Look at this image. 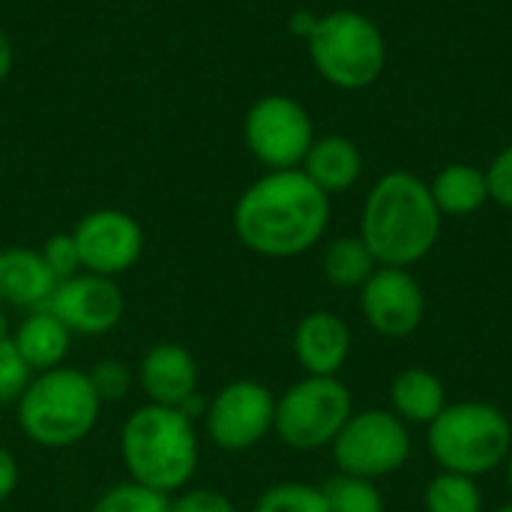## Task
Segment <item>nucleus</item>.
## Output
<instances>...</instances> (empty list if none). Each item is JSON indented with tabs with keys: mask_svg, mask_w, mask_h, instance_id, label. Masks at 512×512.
<instances>
[{
	"mask_svg": "<svg viewBox=\"0 0 512 512\" xmlns=\"http://www.w3.org/2000/svg\"><path fill=\"white\" fill-rule=\"evenodd\" d=\"M237 240L261 258L285 261L315 249L330 228V195L300 168L267 171L234 204Z\"/></svg>",
	"mask_w": 512,
	"mask_h": 512,
	"instance_id": "f257e3e1",
	"label": "nucleus"
},
{
	"mask_svg": "<svg viewBox=\"0 0 512 512\" xmlns=\"http://www.w3.org/2000/svg\"><path fill=\"white\" fill-rule=\"evenodd\" d=\"M441 222L429 183L411 171H390L366 195L360 237L378 267L411 270L435 249Z\"/></svg>",
	"mask_w": 512,
	"mask_h": 512,
	"instance_id": "f03ea898",
	"label": "nucleus"
},
{
	"mask_svg": "<svg viewBox=\"0 0 512 512\" xmlns=\"http://www.w3.org/2000/svg\"><path fill=\"white\" fill-rule=\"evenodd\" d=\"M120 462L132 483L165 498L189 489L201 462L195 420L180 408L144 402L120 426Z\"/></svg>",
	"mask_w": 512,
	"mask_h": 512,
	"instance_id": "7ed1b4c3",
	"label": "nucleus"
},
{
	"mask_svg": "<svg viewBox=\"0 0 512 512\" xmlns=\"http://www.w3.org/2000/svg\"><path fill=\"white\" fill-rule=\"evenodd\" d=\"M102 414L87 369L57 366L36 372L24 396L15 402V423L21 435L42 450H69L90 438Z\"/></svg>",
	"mask_w": 512,
	"mask_h": 512,
	"instance_id": "20e7f679",
	"label": "nucleus"
},
{
	"mask_svg": "<svg viewBox=\"0 0 512 512\" xmlns=\"http://www.w3.org/2000/svg\"><path fill=\"white\" fill-rule=\"evenodd\" d=\"M426 447L438 471L480 480L504 468L512 450V420L489 402H450L426 426Z\"/></svg>",
	"mask_w": 512,
	"mask_h": 512,
	"instance_id": "39448f33",
	"label": "nucleus"
},
{
	"mask_svg": "<svg viewBox=\"0 0 512 512\" xmlns=\"http://www.w3.org/2000/svg\"><path fill=\"white\" fill-rule=\"evenodd\" d=\"M306 42L315 72L339 90H366L387 66V42L381 27L357 9L318 15Z\"/></svg>",
	"mask_w": 512,
	"mask_h": 512,
	"instance_id": "423d86ee",
	"label": "nucleus"
},
{
	"mask_svg": "<svg viewBox=\"0 0 512 512\" xmlns=\"http://www.w3.org/2000/svg\"><path fill=\"white\" fill-rule=\"evenodd\" d=\"M351 414L354 396L342 378L303 375L282 396H276L273 435L288 450L315 453L336 441Z\"/></svg>",
	"mask_w": 512,
	"mask_h": 512,
	"instance_id": "0eeeda50",
	"label": "nucleus"
},
{
	"mask_svg": "<svg viewBox=\"0 0 512 512\" xmlns=\"http://www.w3.org/2000/svg\"><path fill=\"white\" fill-rule=\"evenodd\" d=\"M411 453V432L390 408L354 411L336 435V441L330 444L336 474H351L375 483L381 477L402 471Z\"/></svg>",
	"mask_w": 512,
	"mask_h": 512,
	"instance_id": "6e6552de",
	"label": "nucleus"
},
{
	"mask_svg": "<svg viewBox=\"0 0 512 512\" xmlns=\"http://www.w3.org/2000/svg\"><path fill=\"white\" fill-rule=\"evenodd\" d=\"M276 396L267 384L255 378L228 381L216 396L207 399L201 417L207 441L222 453L255 450L267 435H273Z\"/></svg>",
	"mask_w": 512,
	"mask_h": 512,
	"instance_id": "1a4fd4ad",
	"label": "nucleus"
},
{
	"mask_svg": "<svg viewBox=\"0 0 512 512\" xmlns=\"http://www.w3.org/2000/svg\"><path fill=\"white\" fill-rule=\"evenodd\" d=\"M243 141L267 171H288L303 165L315 141V126L297 99L270 93L246 111Z\"/></svg>",
	"mask_w": 512,
	"mask_h": 512,
	"instance_id": "9d476101",
	"label": "nucleus"
},
{
	"mask_svg": "<svg viewBox=\"0 0 512 512\" xmlns=\"http://www.w3.org/2000/svg\"><path fill=\"white\" fill-rule=\"evenodd\" d=\"M72 240L78 246L81 270L108 279L129 273L144 255V228L135 216L114 207L87 213L72 228Z\"/></svg>",
	"mask_w": 512,
	"mask_h": 512,
	"instance_id": "9b49d317",
	"label": "nucleus"
},
{
	"mask_svg": "<svg viewBox=\"0 0 512 512\" xmlns=\"http://www.w3.org/2000/svg\"><path fill=\"white\" fill-rule=\"evenodd\" d=\"M45 309H51L72 336H108L123 324L126 297L117 279L96 276V273H75L57 282L54 294L48 297Z\"/></svg>",
	"mask_w": 512,
	"mask_h": 512,
	"instance_id": "f8f14e48",
	"label": "nucleus"
},
{
	"mask_svg": "<svg viewBox=\"0 0 512 512\" xmlns=\"http://www.w3.org/2000/svg\"><path fill=\"white\" fill-rule=\"evenodd\" d=\"M360 312L369 330L384 339H408L423 327L426 294L405 267H378L360 288Z\"/></svg>",
	"mask_w": 512,
	"mask_h": 512,
	"instance_id": "ddd939ff",
	"label": "nucleus"
},
{
	"mask_svg": "<svg viewBox=\"0 0 512 512\" xmlns=\"http://www.w3.org/2000/svg\"><path fill=\"white\" fill-rule=\"evenodd\" d=\"M201 384V369L192 351L180 342H156L135 366V387L150 405L183 408Z\"/></svg>",
	"mask_w": 512,
	"mask_h": 512,
	"instance_id": "4468645a",
	"label": "nucleus"
},
{
	"mask_svg": "<svg viewBox=\"0 0 512 512\" xmlns=\"http://www.w3.org/2000/svg\"><path fill=\"white\" fill-rule=\"evenodd\" d=\"M291 348L306 375L339 378V372L345 369V363L351 357L354 336L342 315H336L330 309H315L297 321Z\"/></svg>",
	"mask_w": 512,
	"mask_h": 512,
	"instance_id": "2eb2a0df",
	"label": "nucleus"
},
{
	"mask_svg": "<svg viewBox=\"0 0 512 512\" xmlns=\"http://www.w3.org/2000/svg\"><path fill=\"white\" fill-rule=\"evenodd\" d=\"M57 279L39 249L6 246L0 249V306L33 312L48 303Z\"/></svg>",
	"mask_w": 512,
	"mask_h": 512,
	"instance_id": "dca6fc26",
	"label": "nucleus"
},
{
	"mask_svg": "<svg viewBox=\"0 0 512 512\" xmlns=\"http://www.w3.org/2000/svg\"><path fill=\"white\" fill-rule=\"evenodd\" d=\"M72 333L51 309H33L27 312L9 333V342L21 354V360L36 372H48L57 366H66V357L72 351Z\"/></svg>",
	"mask_w": 512,
	"mask_h": 512,
	"instance_id": "f3484780",
	"label": "nucleus"
},
{
	"mask_svg": "<svg viewBox=\"0 0 512 512\" xmlns=\"http://www.w3.org/2000/svg\"><path fill=\"white\" fill-rule=\"evenodd\" d=\"M300 171L324 192V195H342L348 192L360 174H363V153L360 147L345 135H324L315 138Z\"/></svg>",
	"mask_w": 512,
	"mask_h": 512,
	"instance_id": "a211bd4d",
	"label": "nucleus"
},
{
	"mask_svg": "<svg viewBox=\"0 0 512 512\" xmlns=\"http://www.w3.org/2000/svg\"><path fill=\"white\" fill-rule=\"evenodd\" d=\"M447 405V387L432 369L408 366L390 384V411L405 426H429Z\"/></svg>",
	"mask_w": 512,
	"mask_h": 512,
	"instance_id": "6ab92c4d",
	"label": "nucleus"
},
{
	"mask_svg": "<svg viewBox=\"0 0 512 512\" xmlns=\"http://www.w3.org/2000/svg\"><path fill=\"white\" fill-rule=\"evenodd\" d=\"M432 201L441 210V216H474L477 210H483L489 204V180L483 168L465 165V162H453L444 171L435 174V180L429 183Z\"/></svg>",
	"mask_w": 512,
	"mask_h": 512,
	"instance_id": "aec40b11",
	"label": "nucleus"
},
{
	"mask_svg": "<svg viewBox=\"0 0 512 512\" xmlns=\"http://www.w3.org/2000/svg\"><path fill=\"white\" fill-rule=\"evenodd\" d=\"M321 270L333 288L360 291L369 282V276L378 270V261L372 258L363 237L351 234V237H336L333 243H327L324 258H321Z\"/></svg>",
	"mask_w": 512,
	"mask_h": 512,
	"instance_id": "412c9836",
	"label": "nucleus"
},
{
	"mask_svg": "<svg viewBox=\"0 0 512 512\" xmlns=\"http://www.w3.org/2000/svg\"><path fill=\"white\" fill-rule=\"evenodd\" d=\"M426 512H483V489L474 477L438 471L423 492Z\"/></svg>",
	"mask_w": 512,
	"mask_h": 512,
	"instance_id": "4be33fe9",
	"label": "nucleus"
},
{
	"mask_svg": "<svg viewBox=\"0 0 512 512\" xmlns=\"http://www.w3.org/2000/svg\"><path fill=\"white\" fill-rule=\"evenodd\" d=\"M321 489H324L330 512H387L384 495L375 486V480L333 474Z\"/></svg>",
	"mask_w": 512,
	"mask_h": 512,
	"instance_id": "5701e85b",
	"label": "nucleus"
},
{
	"mask_svg": "<svg viewBox=\"0 0 512 512\" xmlns=\"http://www.w3.org/2000/svg\"><path fill=\"white\" fill-rule=\"evenodd\" d=\"M252 512H330L324 489L303 480H282L267 486Z\"/></svg>",
	"mask_w": 512,
	"mask_h": 512,
	"instance_id": "b1692460",
	"label": "nucleus"
},
{
	"mask_svg": "<svg viewBox=\"0 0 512 512\" xmlns=\"http://www.w3.org/2000/svg\"><path fill=\"white\" fill-rule=\"evenodd\" d=\"M168 501L171 498H165L153 489H144L132 480H123V483L108 486L93 501L90 512H168Z\"/></svg>",
	"mask_w": 512,
	"mask_h": 512,
	"instance_id": "393cba45",
	"label": "nucleus"
},
{
	"mask_svg": "<svg viewBox=\"0 0 512 512\" xmlns=\"http://www.w3.org/2000/svg\"><path fill=\"white\" fill-rule=\"evenodd\" d=\"M87 378L96 390V396L102 399V405L108 402H120L135 390V369L123 360H99L87 369Z\"/></svg>",
	"mask_w": 512,
	"mask_h": 512,
	"instance_id": "a878e982",
	"label": "nucleus"
},
{
	"mask_svg": "<svg viewBox=\"0 0 512 512\" xmlns=\"http://www.w3.org/2000/svg\"><path fill=\"white\" fill-rule=\"evenodd\" d=\"M33 381V369L21 360L9 339L0 342V405H12L24 396L27 384Z\"/></svg>",
	"mask_w": 512,
	"mask_h": 512,
	"instance_id": "bb28decb",
	"label": "nucleus"
},
{
	"mask_svg": "<svg viewBox=\"0 0 512 512\" xmlns=\"http://www.w3.org/2000/svg\"><path fill=\"white\" fill-rule=\"evenodd\" d=\"M39 252H42V258H45V264H48V270L54 273L57 282L81 273V258H78V246H75L72 234H54V237H48L39 246Z\"/></svg>",
	"mask_w": 512,
	"mask_h": 512,
	"instance_id": "cd10ccee",
	"label": "nucleus"
},
{
	"mask_svg": "<svg viewBox=\"0 0 512 512\" xmlns=\"http://www.w3.org/2000/svg\"><path fill=\"white\" fill-rule=\"evenodd\" d=\"M168 512H237L234 501L216 489H204V486H189L177 495H171Z\"/></svg>",
	"mask_w": 512,
	"mask_h": 512,
	"instance_id": "c85d7f7f",
	"label": "nucleus"
},
{
	"mask_svg": "<svg viewBox=\"0 0 512 512\" xmlns=\"http://www.w3.org/2000/svg\"><path fill=\"white\" fill-rule=\"evenodd\" d=\"M486 180H489V201H495L504 210H512V144H507L492 159V165L486 168Z\"/></svg>",
	"mask_w": 512,
	"mask_h": 512,
	"instance_id": "c756f323",
	"label": "nucleus"
},
{
	"mask_svg": "<svg viewBox=\"0 0 512 512\" xmlns=\"http://www.w3.org/2000/svg\"><path fill=\"white\" fill-rule=\"evenodd\" d=\"M18 483H21V468H18V459L12 450L0 447V507L18 492Z\"/></svg>",
	"mask_w": 512,
	"mask_h": 512,
	"instance_id": "7c9ffc66",
	"label": "nucleus"
},
{
	"mask_svg": "<svg viewBox=\"0 0 512 512\" xmlns=\"http://www.w3.org/2000/svg\"><path fill=\"white\" fill-rule=\"evenodd\" d=\"M12 63H15L12 39H9V33L0 27V81H3V78H9V72H12Z\"/></svg>",
	"mask_w": 512,
	"mask_h": 512,
	"instance_id": "2f4dec72",
	"label": "nucleus"
},
{
	"mask_svg": "<svg viewBox=\"0 0 512 512\" xmlns=\"http://www.w3.org/2000/svg\"><path fill=\"white\" fill-rule=\"evenodd\" d=\"M315 21H318V15H312V12H297L294 21H291V30L309 39V33L315 30Z\"/></svg>",
	"mask_w": 512,
	"mask_h": 512,
	"instance_id": "473e14b6",
	"label": "nucleus"
},
{
	"mask_svg": "<svg viewBox=\"0 0 512 512\" xmlns=\"http://www.w3.org/2000/svg\"><path fill=\"white\" fill-rule=\"evenodd\" d=\"M12 333V324H9V315H6V306H0V342L9 339Z\"/></svg>",
	"mask_w": 512,
	"mask_h": 512,
	"instance_id": "72a5a7b5",
	"label": "nucleus"
},
{
	"mask_svg": "<svg viewBox=\"0 0 512 512\" xmlns=\"http://www.w3.org/2000/svg\"><path fill=\"white\" fill-rule=\"evenodd\" d=\"M504 468H507V489H510L512 495V450L510 456H507V462H504Z\"/></svg>",
	"mask_w": 512,
	"mask_h": 512,
	"instance_id": "f704fd0d",
	"label": "nucleus"
},
{
	"mask_svg": "<svg viewBox=\"0 0 512 512\" xmlns=\"http://www.w3.org/2000/svg\"><path fill=\"white\" fill-rule=\"evenodd\" d=\"M495 512H512V501H510V504H501V507H498Z\"/></svg>",
	"mask_w": 512,
	"mask_h": 512,
	"instance_id": "c9c22d12",
	"label": "nucleus"
}]
</instances>
